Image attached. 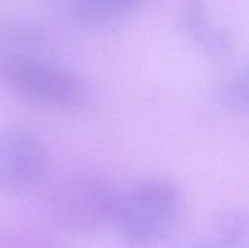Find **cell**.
<instances>
[{"label":"cell","instance_id":"3957f363","mask_svg":"<svg viewBox=\"0 0 249 248\" xmlns=\"http://www.w3.org/2000/svg\"><path fill=\"white\" fill-rule=\"evenodd\" d=\"M116 186L96 179L71 180L53 189L49 212L57 223L71 230L91 231L109 223Z\"/></svg>","mask_w":249,"mask_h":248},{"label":"cell","instance_id":"277c9868","mask_svg":"<svg viewBox=\"0 0 249 248\" xmlns=\"http://www.w3.org/2000/svg\"><path fill=\"white\" fill-rule=\"evenodd\" d=\"M46 169L48 152L34 131L21 125L0 128V196L29 191Z\"/></svg>","mask_w":249,"mask_h":248},{"label":"cell","instance_id":"6da1fadb","mask_svg":"<svg viewBox=\"0 0 249 248\" xmlns=\"http://www.w3.org/2000/svg\"><path fill=\"white\" fill-rule=\"evenodd\" d=\"M29 29L6 26L0 29V83L23 99L51 108L75 109L89 99L80 75L23 46Z\"/></svg>","mask_w":249,"mask_h":248},{"label":"cell","instance_id":"ba28073f","mask_svg":"<svg viewBox=\"0 0 249 248\" xmlns=\"http://www.w3.org/2000/svg\"><path fill=\"white\" fill-rule=\"evenodd\" d=\"M215 101L221 108L236 114L248 112V72L241 70L229 75L218 85Z\"/></svg>","mask_w":249,"mask_h":248},{"label":"cell","instance_id":"5b68a950","mask_svg":"<svg viewBox=\"0 0 249 248\" xmlns=\"http://www.w3.org/2000/svg\"><path fill=\"white\" fill-rule=\"evenodd\" d=\"M184 22L190 36L214 62H225L233 51L232 39L225 29L209 21L204 0H186Z\"/></svg>","mask_w":249,"mask_h":248},{"label":"cell","instance_id":"7a4b0ae2","mask_svg":"<svg viewBox=\"0 0 249 248\" xmlns=\"http://www.w3.org/2000/svg\"><path fill=\"white\" fill-rule=\"evenodd\" d=\"M182 197L163 179H147L116 187L109 224L131 247H147L167 237L177 225Z\"/></svg>","mask_w":249,"mask_h":248},{"label":"cell","instance_id":"52a82bcc","mask_svg":"<svg viewBox=\"0 0 249 248\" xmlns=\"http://www.w3.org/2000/svg\"><path fill=\"white\" fill-rule=\"evenodd\" d=\"M197 248H248V218L245 212L231 209L216 216Z\"/></svg>","mask_w":249,"mask_h":248},{"label":"cell","instance_id":"8992f818","mask_svg":"<svg viewBox=\"0 0 249 248\" xmlns=\"http://www.w3.org/2000/svg\"><path fill=\"white\" fill-rule=\"evenodd\" d=\"M140 0H53L58 10L82 26L102 28L118 23Z\"/></svg>","mask_w":249,"mask_h":248}]
</instances>
